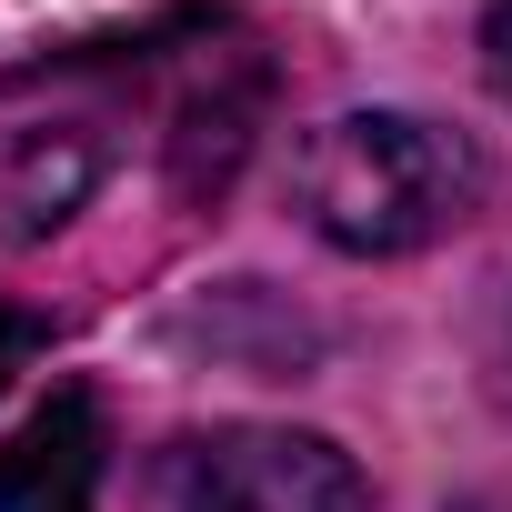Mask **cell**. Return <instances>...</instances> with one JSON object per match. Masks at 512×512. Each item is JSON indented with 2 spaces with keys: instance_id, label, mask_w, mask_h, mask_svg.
<instances>
[{
  "instance_id": "1",
  "label": "cell",
  "mask_w": 512,
  "mask_h": 512,
  "mask_svg": "<svg viewBox=\"0 0 512 512\" xmlns=\"http://www.w3.org/2000/svg\"><path fill=\"white\" fill-rule=\"evenodd\" d=\"M302 221L352 251V262H402V251H432L452 221L482 211L492 171L462 131L422 121V111H342L302 141L292 161Z\"/></svg>"
},
{
  "instance_id": "2",
  "label": "cell",
  "mask_w": 512,
  "mask_h": 512,
  "mask_svg": "<svg viewBox=\"0 0 512 512\" xmlns=\"http://www.w3.org/2000/svg\"><path fill=\"white\" fill-rule=\"evenodd\" d=\"M362 472L342 442L322 432H282V422H221V432H181L151 462V512H362Z\"/></svg>"
},
{
  "instance_id": "3",
  "label": "cell",
  "mask_w": 512,
  "mask_h": 512,
  "mask_svg": "<svg viewBox=\"0 0 512 512\" xmlns=\"http://www.w3.org/2000/svg\"><path fill=\"white\" fill-rule=\"evenodd\" d=\"M101 472H111V422L101 392L61 382L0 452V512H101Z\"/></svg>"
},
{
  "instance_id": "4",
  "label": "cell",
  "mask_w": 512,
  "mask_h": 512,
  "mask_svg": "<svg viewBox=\"0 0 512 512\" xmlns=\"http://www.w3.org/2000/svg\"><path fill=\"white\" fill-rule=\"evenodd\" d=\"M482 382H492V402L512 412V251H502L492 282H482Z\"/></svg>"
},
{
  "instance_id": "5",
  "label": "cell",
  "mask_w": 512,
  "mask_h": 512,
  "mask_svg": "<svg viewBox=\"0 0 512 512\" xmlns=\"http://www.w3.org/2000/svg\"><path fill=\"white\" fill-rule=\"evenodd\" d=\"M31 352H51V312H21V302H0V382H11Z\"/></svg>"
},
{
  "instance_id": "6",
  "label": "cell",
  "mask_w": 512,
  "mask_h": 512,
  "mask_svg": "<svg viewBox=\"0 0 512 512\" xmlns=\"http://www.w3.org/2000/svg\"><path fill=\"white\" fill-rule=\"evenodd\" d=\"M482 71H492V91L512 101V0H492V21H482Z\"/></svg>"
}]
</instances>
